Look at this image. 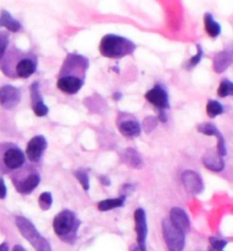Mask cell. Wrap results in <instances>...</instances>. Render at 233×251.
I'll list each match as a JSON object with an SVG mask.
<instances>
[{
	"label": "cell",
	"instance_id": "6da1fadb",
	"mask_svg": "<svg viewBox=\"0 0 233 251\" xmlns=\"http://www.w3.org/2000/svg\"><path fill=\"white\" fill-rule=\"evenodd\" d=\"M88 68V57L77 53L68 54L57 75V88L65 94H77L85 84Z\"/></svg>",
	"mask_w": 233,
	"mask_h": 251
},
{
	"label": "cell",
	"instance_id": "74e56055",
	"mask_svg": "<svg viewBox=\"0 0 233 251\" xmlns=\"http://www.w3.org/2000/svg\"><path fill=\"white\" fill-rule=\"evenodd\" d=\"M12 251H26L25 249L20 245H16L13 248Z\"/></svg>",
	"mask_w": 233,
	"mask_h": 251
},
{
	"label": "cell",
	"instance_id": "8fae6325",
	"mask_svg": "<svg viewBox=\"0 0 233 251\" xmlns=\"http://www.w3.org/2000/svg\"><path fill=\"white\" fill-rule=\"evenodd\" d=\"M21 98V90L12 85H4L0 88V106L4 109H15L19 106Z\"/></svg>",
	"mask_w": 233,
	"mask_h": 251
},
{
	"label": "cell",
	"instance_id": "2e32d148",
	"mask_svg": "<svg viewBox=\"0 0 233 251\" xmlns=\"http://www.w3.org/2000/svg\"><path fill=\"white\" fill-rule=\"evenodd\" d=\"M170 222L181 230L183 233H188L190 229V220H189L188 214L186 211L179 207H174L171 208L170 212Z\"/></svg>",
	"mask_w": 233,
	"mask_h": 251
},
{
	"label": "cell",
	"instance_id": "5b68a950",
	"mask_svg": "<svg viewBox=\"0 0 233 251\" xmlns=\"http://www.w3.org/2000/svg\"><path fill=\"white\" fill-rule=\"evenodd\" d=\"M26 164V154L11 142L0 143V174H12Z\"/></svg>",
	"mask_w": 233,
	"mask_h": 251
},
{
	"label": "cell",
	"instance_id": "ba28073f",
	"mask_svg": "<svg viewBox=\"0 0 233 251\" xmlns=\"http://www.w3.org/2000/svg\"><path fill=\"white\" fill-rule=\"evenodd\" d=\"M162 234L170 251H183L185 248V233L177 228L170 220L162 221Z\"/></svg>",
	"mask_w": 233,
	"mask_h": 251
},
{
	"label": "cell",
	"instance_id": "603a6c76",
	"mask_svg": "<svg viewBox=\"0 0 233 251\" xmlns=\"http://www.w3.org/2000/svg\"><path fill=\"white\" fill-rule=\"evenodd\" d=\"M197 130L206 136H214L216 138H221L223 135L216 126L211 123H202L197 126Z\"/></svg>",
	"mask_w": 233,
	"mask_h": 251
},
{
	"label": "cell",
	"instance_id": "3957f363",
	"mask_svg": "<svg viewBox=\"0 0 233 251\" xmlns=\"http://www.w3.org/2000/svg\"><path fill=\"white\" fill-rule=\"evenodd\" d=\"M136 49L137 46L130 39L115 34L105 35L101 38L99 48L101 55L110 59H120L132 55Z\"/></svg>",
	"mask_w": 233,
	"mask_h": 251
},
{
	"label": "cell",
	"instance_id": "4dcf8cb0",
	"mask_svg": "<svg viewBox=\"0 0 233 251\" xmlns=\"http://www.w3.org/2000/svg\"><path fill=\"white\" fill-rule=\"evenodd\" d=\"M209 244L213 248V250L216 251H222L224 248L227 246V241L224 239H218L215 237H210L209 239Z\"/></svg>",
	"mask_w": 233,
	"mask_h": 251
},
{
	"label": "cell",
	"instance_id": "f35d334b",
	"mask_svg": "<svg viewBox=\"0 0 233 251\" xmlns=\"http://www.w3.org/2000/svg\"><path fill=\"white\" fill-rule=\"evenodd\" d=\"M114 99L117 101L120 100V99H121V93H115L114 94Z\"/></svg>",
	"mask_w": 233,
	"mask_h": 251
},
{
	"label": "cell",
	"instance_id": "9a60e30c",
	"mask_svg": "<svg viewBox=\"0 0 233 251\" xmlns=\"http://www.w3.org/2000/svg\"><path fill=\"white\" fill-rule=\"evenodd\" d=\"M135 220V230L137 234V243L138 245L146 247V239L148 236V223L145 210L139 207L134 212Z\"/></svg>",
	"mask_w": 233,
	"mask_h": 251
},
{
	"label": "cell",
	"instance_id": "ffe728a7",
	"mask_svg": "<svg viewBox=\"0 0 233 251\" xmlns=\"http://www.w3.org/2000/svg\"><path fill=\"white\" fill-rule=\"evenodd\" d=\"M0 27H6L8 32L18 33L22 29V25L7 10L2 9L0 11Z\"/></svg>",
	"mask_w": 233,
	"mask_h": 251
},
{
	"label": "cell",
	"instance_id": "1f68e13d",
	"mask_svg": "<svg viewBox=\"0 0 233 251\" xmlns=\"http://www.w3.org/2000/svg\"><path fill=\"white\" fill-rule=\"evenodd\" d=\"M135 186L132 184H125L122 186V188L120 189V196L121 197H129V195L132 194L135 191Z\"/></svg>",
	"mask_w": 233,
	"mask_h": 251
},
{
	"label": "cell",
	"instance_id": "e0dca14e",
	"mask_svg": "<svg viewBox=\"0 0 233 251\" xmlns=\"http://www.w3.org/2000/svg\"><path fill=\"white\" fill-rule=\"evenodd\" d=\"M233 64V47L221 51L215 55L213 58V70L221 74L227 70Z\"/></svg>",
	"mask_w": 233,
	"mask_h": 251
},
{
	"label": "cell",
	"instance_id": "ac0fdd59",
	"mask_svg": "<svg viewBox=\"0 0 233 251\" xmlns=\"http://www.w3.org/2000/svg\"><path fill=\"white\" fill-rule=\"evenodd\" d=\"M202 163L206 169L213 172H221L225 168L223 157H221L217 151H208L202 157Z\"/></svg>",
	"mask_w": 233,
	"mask_h": 251
},
{
	"label": "cell",
	"instance_id": "277c9868",
	"mask_svg": "<svg viewBox=\"0 0 233 251\" xmlns=\"http://www.w3.org/2000/svg\"><path fill=\"white\" fill-rule=\"evenodd\" d=\"M81 221L70 209H64L53 220V229L57 237L68 244H74Z\"/></svg>",
	"mask_w": 233,
	"mask_h": 251
},
{
	"label": "cell",
	"instance_id": "7402d4cb",
	"mask_svg": "<svg viewBox=\"0 0 233 251\" xmlns=\"http://www.w3.org/2000/svg\"><path fill=\"white\" fill-rule=\"evenodd\" d=\"M126 199L127 198L125 197L120 196L119 198H116V199H107V200L100 201L98 204V208H99V210L104 212V211H108V210H111L114 208L123 207L125 204Z\"/></svg>",
	"mask_w": 233,
	"mask_h": 251
},
{
	"label": "cell",
	"instance_id": "9c48e42d",
	"mask_svg": "<svg viewBox=\"0 0 233 251\" xmlns=\"http://www.w3.org/2000/svg\"><path fill=\"white\" fill-rule=\"evenodd\" d=\"M117 126L121 135L128 138H137L141 133V126L139 125V121L136 120L134 116L129 114L122 112L119 114Z\"/></svg>",
	"mask_w": 233,
	"mask_h": 251
},
{
	"label": "cell",
	"instance_id": "e575fe53",
	"mask_svg": "<svg viewBox=\"0 0 233 251\" xmlns=\"http://www.w3.org/2000/svg\"><path fill=\"white\" fill-rule=\"evenodd\" d=\"M100 180H101V184H102L103 186H106V187L110 186V184H111L110 178H109V177H108L107 176H100Z\"/></svg>",
	"mask_w": 233,
	"mask_h": 251
},
{
	"label": "cell",
	"instance_id": "484cf974",
	"mask_svg": "<svg viewBox=\"0 0 233 251\" xmlns=\"http://www.w3.org/2000/svg\"><path fill=\"white\" fill-rule=\"evenodd\" d=\"M10 40L9 32L0 30V61L6 56Z\"/></svg>",
	"mask_w": 233,
	"mask_h": 251
},
{
	"label": "cell",
	"instance_id": "cb8c5ba5",
	"mask_svg": "<svg viewBox=\"0 0 233 251\" xmlns=\"http://www.w3.org/2000/svg\"><path fill=\"white\" fill-rule=\"evenodd\" d=\"M206 112L209 118L214 119L217 116H220L221 114H223L224 108L219 101L208 100L207 107H206Z\"/></svg>",
	"mask_w": 233,
	"mask_h": 251
},
{
	"label": "cell",
	"instance_id": "f1b7e54d",
	"mask_svg": "<svg viewBox=\"0 0 233 251\" xmlns=\"http://www.w3.org/2000/svg\"><path fill=\"white\" fill-rule=\"evenodd\" d=\"M52 203H53V198L51 192L46 191L41 193L38 197V206L44 211H47L51 208Z\"/></svg>",
	"mask_w": 233,
	"mask_h": 251
},
{
	"label": "cell",
	"instance_id": "d6a6232c",
	"mask_svg": "<svg viewBox=\"0 0 233 251\" xmlns=\"http://www.w3.org/2000/svg\"><path fill=\"white\" fill-rule=\"evenodd\" d=\"M6 193H7V190H6L5 180L2 177H0V200H5Z\"/></svg>",
	"mask_w": 233,
	"mask_h": 251
},
{
	"label": "cell",
	"instance_id": "52a82bcc",
	"mask_svg": "<svg viewBox=\"0 0 233 251\" xmlns=\"http://www.w3.org/2000/svg\"><path fill=\"white\" fill-rule=\"evenodd\" d=\"M16 226L19 232L25 238L36 251H52L49 241L38 232L37 227L34 226L31 221L25 217L18 216L15 220Z\"/></svg>",
	"mask_w": 233,
	"mask_h": 251
},
{
	"label": "cell",
	"instance_id": "44dd1931",
	"mask_svg": "<svg viewBox=\"0 0 233 251\" xmlns=\"http://www.w3.org/2000/svg\"><path fill=\"white\" fill-rule=\"evenodd\" d=\"M204 25H205V30L208 33V36L210 38H218L221 33V26L216 20H215L213 16L209 13H206L204 16Z\"/></svg>",
	"mask_w": 233,
	"mask_h": 251
},
{
	"label": "cell",
	"instance_id": "d6986e66",
	"mask_svg": "<svg viewBox=\"0 0 233 251\" xmlns=\"http://www.w3.org/2000/svg\"><path fill=\"white\" fill-rule=\"evenodd\" d=\"M121 159L123 163L126 164L131 169L139 170L143 167V160L142 157L139 155V152L132 148H128L123 151Z\"/></svg>",
	"mask_w": 233,
	"mask_h": 251
},
{
	"label": "cell",
	"instance_id": "83f0119b",
	"mask_svg": "<svg viewBox=\"0 0 233 251\" xmlns=\"http://www.w3.org/2000/svg\"><path fill=\"white\" fill-rule=\"evenodd\" d=\"M202 57H203V50H202L201 45H198L197 46V53H196L193 57H190V59H189L187 62L184 64V68L187 69V70L195 68L196 66L201 62Z\"/></svg>",
	"mask_w": 233,
	"mask_h": 251
},
{
	"label": "cell",
	"instance_id": "7a4b0ae2",
	"mask_svg": "<svg viewBox=\"0 0 233 251\" xmlns=\"http://www.w3.org/2000/svg\"><path fill=\"white\" fill-rule=\"evenodd\" d=\"M38 57L32 52H26L10 48L6 56L0 61V70L9 78H28L38 69Z\"/></svg>",
	"mask_w": 233,
	"mask_h": 251
},
{
	"label": "cell",
	"instance_id": "8992f818",
	"mask_svg": "<svg viewBox=\"0 0 233 251\" xmlns=\"http://www.w3.org/2000/svg\"><path fill=\"white\" fill-rule=\"evenodd\" d=\"M10 178L16 190L21 195L31 194L41 181L38 170L27 164L12 173Z\"/></svg>",
	"mask_w": 233,
	"mask_h": 251
},
{
	"label": "cell",
	"instance_id": "f546056e",
	"mask_svg": "<svg viewBox=\"0 0 233 251\" xmlns=\"http://www.w3.org/2000/svg\"><path fill=\"white\" fill-rule=\"evenodd\" d=\"M157 122H158V120H157V118H155L153 116H149V117L146 118L145 120H143L142 128H143L145 133L150 134L157 127Z\"/></svg>",
	"mask_w": 233,
	"mask_h": 251
},
{
	"label": "cell",
	"instance_id": "30bf717a",
	"mask_svg": "<svg viewBox=\"0 0 233 251\" xmlns=\"http://www.w3.org/2000/svg\"><path fill=\"white\" fill-rule=\"evenodd\" d=\"M48 149V141L42 135L35 136L28 141L26 149V157L33 164H38Z\"/></svg>",
	"mask_w": 233,
	"mask_h": 251
},
{
	"label": "cell",
	"instance_id": "4fadbf2b",
	"mask_svg": "<svg viewBox=\"0 0 233 251\" xmlns=\"http://www.w3.org/2000/svg\"><path fill=\"white\" fill-rule=\"evenodd\" d=\"M181 181L189 194L193 196L201 194L204 189L202 176L194 170H184L181 174Z\"/></svg>",
	"mask_w": 233,
	"mask_h": 251
},
{
	"label": "cell",
	"instance_id": "4316f807",
	"mask_svg": "<svg viewBox=\"0 0 233 251\" xmlns=\"http://www.w3.org/2000/svg\"><path fill=\"white\" fill-rule=\"evenodd\" d=\"M74 176L78 180V182L80 183L83 189L88 191V189H89V187H90L88 170H85V169L76 170L74 172Z\"/></svg>",
	"mask_w": 233,
	"mask_h": 251
},
{
	"label": "cell",
	"instance_id": "d590c367",
	"mask_svg": "<svg viewBox=\"0 0 233 251\" xmlns=\"http://www.w3.org/2000/svg\"><path fill=\"white\" fill-rule=\"evenodd\" d=\"M130 251H147L146 247H142L137 244V246H134Z\"/></svg>",
	"mask_w": 233,
	"mask_h": 251
},
{
	"label": "cell",
	"instance_id": "8d00e7d4",
	"mask_svg": "<svg viewBox=\"0 0 233 251\" xmlns=\"http://www.w3.org/2000/svg\"><path fill=\"white\" fill-rule=\"evenodd\" d=\"M0 251H9V246L6 242L0 244Z\"/></svg>",
	"mask_w": 233,
	"mask_h": 251
},
{
	"label": "cell",
	"instance_id": "5bb4252c",
	"mask_svg": "<svg viewBox=\"0 0 233 251\" xmlns=\"http://www.w3.org/2000/svg\"><path fill=\"white\" fill-rule=\"evenodd\" d=\"M30 91V99H31V107L33 112L38 118L46 117L49 112L50 108L45 104L43 97L40 92V85L38 81L33 82L29 88Z\"/></svg>",
	"mask_w": 233,
	"mask_h": 251
},
{
	"label": "cell",
	"instance_id": "7c38bea8",
	"mask_svg": "<svg viewBox=\"0 0 233 251\" xmlns=\"http://www.w3.org/2000/svg\"><path fill=\"white\" fill-rule=\"evenodd\" d=\"M145 99L154 107L158 108V110H166L170 107L169 95L166 88L160 84H156L152 89L147 91Z\"/></svg>",
	"mask_w": 233,
	"mask_h": 251
},
{
	"label": "cell",
	"instance_id": "d4e9b609",
	"mask_svg": "<svg viewBox=\"0 0 233 251\" xmlns=\"http://www.w3.org/2000/svg\"><path fill=\"white\" fill-rule=\"evenodd\" d=\"M217 94L221 98H227L233 96V82L229 79H224L221 82Z\"/></svg>",
	"mask_w": 233,
	"mask_h": 251
},
{
	"label": "cell",
	"instance_id": "836d02e7",
	"mask_svg": "<svg viewBox=\"0 0 233 251\" xmlns=\"http://www.w3.org/2000/svg\"><path fill=\"white\" fill-rule=\"evenodd\" d=\"M157 120L160 121L161 123H166L168 121V116H167V113H166V110H164V109L158 110Z\"/></svg>",
	"mask_w": 233,
	"mask_h": 251
}]
</instances>
